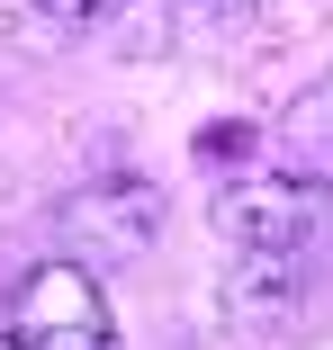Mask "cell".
Listing matches in <instances>:
<instances>
[{
    "label": "cell",
    "mask_w": 333,
    "mask_h": 350,
    "mask_svg": "<svg viewBox=\"0 0 333 350\" xmlns=\"http://www.w3.org/2000/svg\"><path fill=\"white\" fill-rule=\"evenodd\" d=\"M10 341L18 350H108V297L82 260H36L10 297Z\"/></svg>",
    "instance_id": "1"
},
{
    "label": "cell",
    "mask_w": 333,
    "mask_h": 350,
    "mask_svg": "<svg viewBox=\"0 0 333 350\" xmlns=\"http://www.w3.org/2000/svg\"><path fill=\"white\" fill-rule=\"evenodd\" d=\"M315 216H324L315 171H252L217 198V225L234 234V252H306Z\"/></svg>",
    "instance_id": "2"
},
{
    "label": "cell",
    "mask_w": 333,
    "mask_h": 350,
    "mask_svg": "<svg viewBox=\"0 0 333 350\" xmlns=\"http://www.w3.org/2000/svg\"><path fill=\"white\" fill-rule=\"evenodd\" d=\"M225 297H234V314H252V323L288 314V297H297V252H243Z\"/></svg>",
    "instance_id": "3"
},
{
    "label": "cell",
    "mask_w": 333,
    "mask_h": 350,
    "mask_svg": "<svg viewBox=\"0 0 333 350\" xmlns=\"http://www.w3.org/2000/svg\"><path fill=\"white\" fill-rule=\"evenodd\" d=\"M153 216H162V206H153V189H136V180H99V189L73 206V225H108L117 243H145Z\"/></svg>",
    "instance_id": "4"
},
{
    "label": "cell",
    "mask_w": 333,
    "mask_h": 350,
    "mask_svg": "<svg viewBox=\"0 0 333 350\" xmlns=\"http://www.w3.org/2000/svg\"><path fill=\"white\" fill-rule=\"evenodd\" d=\"M36 10H45V18H63V27H82V18H99V10H108V0H36Z\"/></svg>",
    "instance_id": "5"
},
{
    "label": "cell",
    "mask_w": 333,
    "mask_h": 350,
    "mask_svg": "<svg viewBox=\"0 0 333 350\" xmlns=\"http://www.w3.org/2000/svg\"><path fill=\"white\" fill-rule=\"evenodd\" d=\"M0 350H18V341H0Z\"/></svg>",
    "instance_id": "6"
}]
</instances>
